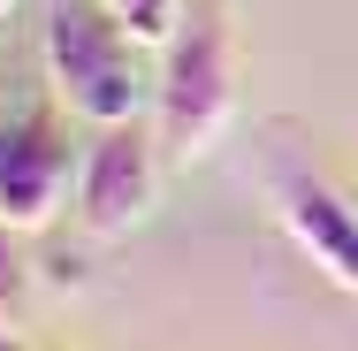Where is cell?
<instances>
[{
    "mask_svg": "<svg viewBox=\"0 0 358 351\" xmlns=\"http://www.w3.org/2000/svg\"><path fill=\"white\" fill-rule=\"evenodd\" d=\"M236 115V31L221 8L183 15V31L160 46V84H152V130L168 160H199Z\"/></svg>",
    "mask_w": 358,
    "mask_h": 351,
    "instance_id": "cell-1",
    "label": "cell"
},
{
    "mask_svg": "<svg viewBox=\"0 0 358 351\" xmlns=\"http://www.w3.org/2000/svg\"><path fill=\"white\" fill-rule=\"evenodd\" d=\"M130 31L99 8V0H54L46 8V76H54V99L69 107L76 123H138L145 84L130 62Z\"/></svg>",
    "mask_w": 358,
    "mask_h": 351,
    "instance_id": "cell-2",
    "label": "cell"
},
{
    "mask_svg": "<svg viewBox=\"0 0 358 351\" xmlns=\"http://www.w3.org/2000/svg\"><path fill=\"white\" fill-rule=\"evenodd\" d=\"M152 184H160V130L152 123H115L99 130V145L84 153V176H76V221L92 237H130L145 214H152Z\"/></svg>",
    "mask_w": 358,
    "mask_h": 351,
    "instance_id": "cell-3",
    "label": "cell"
},
{
    "mask_svg": "<svg viewBox=\"0 0 358 351\" xmlns=\"http://www.w3.org/2000/svg\"><path fill=\"white\" fill-rule=\"evenodd\" d=\"M267 199H275V214H282L289 245L336 282V290L358 298V207L351 199H343L328 176L297 168V160H275V168H267Z\"/></svg>",
    "mask_w": 358,
    "mask_h": 351,
    "instance_id": "cell-4",
    "label": "cell"
},
{
    "mask_svg": "<svg viewBox=\"0 0 358 351\" xmlns=\"http://www.w3.org/2000/svg\"><path fill=\"white\" fill-rule=\"evenodd\" d=\"M62 184H69V145H62V130L46 115L0 123V214H8V229L54 221Z\"/></svg>",
    "mask_w": 358,
    "mask_h": 351,
    "instance_id": "cell-5",
    "label": "cell"
},
{
    "mask_svg": "<svg viewBox=\"0 0 358 351\" xmlns=\"http://www.w3.org/2000/svg\"><path fill=\"white\" fill-rule=\"evenodd\" d=\"M99 8H107L138 46H168V39L183 31V8H176V0H99Z\"/></svg>",
    "mask_w": 358,
    "mask_h": 351,
    "instance_id": "cell-6",
    "label": "cell"
},
{
    "mask_svg": "<svg viewBox=\"0 0 358 351\" xmlns=\"http://www.w3.org/2000/svg\"><path fill=\"white\" fill-rule=\"evenodd\" d=\"M15 298H23V260H15V245H8V214H0V321L15 313Z\"/></svg>",
    "mask_w": 358,
    "mask_h": 351,
    "instance_id": "cell-7",
    "label": "cell"
},
{
    "mask_svg": "<svg viewBox=\"0 0 358 351\" xmlns=\"http://www.w3.org/2000/svg\"><path fill=\"white\" fill-rule=\"evenodd\" d=\"M0 351H23V344H15V336H8V329H0Z\"/></svg>",
    "mask_w": 358,
    "mask_h": 351,
    "instance_id": "cell-8",
    "label": "cell"
},
{
    "mask_svg": "<svg viewBox=\"0 0 358 351\" xmlns=\"http://www.w3.org/2000/svg\"><path fill=\"white\" fill-rule=\"evenodd\" d=\"M8 8H15V0H0V23H8Z\"/></svg>",
    "mask_w": 358,
    "mask_h": 351,
    "instance_id": "cell-9",
    "label": "cell"
}]
</instances>
